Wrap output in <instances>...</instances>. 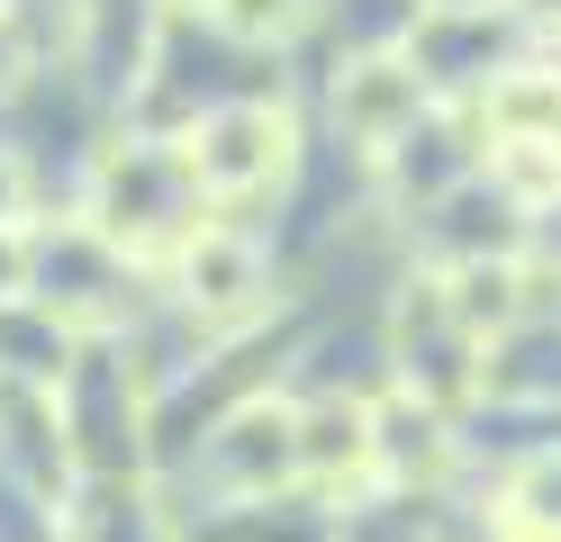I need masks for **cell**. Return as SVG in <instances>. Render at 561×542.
Here are the masks:
<instances>
[{"instance_id":"6","label":"cell","mask_w":561,"mask_h":542,"mask_svg":"<svg viewBox=\"0 0 561 542\" xmlns=\"http://www.w3.org/2000/svg\"><path fill=\"white\" fill-rule=\"evenodd\" d=\"M480 353H489V335H471V316L453 308V280L416 272L399 289V380L416 397H435V407H462L480 389V371H462V361H480Z\"/></svg>"},{"instance_id":"9","label":"cell","mask_w":561,"mask_h":542,"mask_svg":"<svg viewBox=\"0 0 561 542\" xmlns=\"http://www.w3.org/2000/svg\"><path fill=\"white\" fill-rule=\"evenodd\" d=\"M199 19L244 55H290L318 27V0H199Z\"/></svg>"},{"instance_id":"10","label":"cell","mask_w":561,"mask_h":542,"mask_svg":"<svg viewBox=\"0 0 561 542\" xmlns=\"http://www.w3.org/2000/svg\"><path fill=\"white\" fill-rule=\"evenodd\" d=\"M27 272H37L27 263V227H0V308L27 299Z\"/></svg>"},{"instance_id":"11","label":"cell","mask_w":561,"mask_h":542,"mask_svg":"<svg viewBox=\"0 0 561 542\" xmlns=\"http://www.w3.org/2000/svg\"><path fill=\"white\" fill-rule=\"evenodd\" d=\"M0 227H27V163L0 145Z\"/></svg>"},{"instance_id":"2","label":"cell","mask_w":561,"mask_h":542,"mask_svg":"<svg viewBox=\"0 0 561 542\" xmlns=\"http://www.w3.org/2000/svg\"><path fill=\"white\" fill-rule=\"evenodd\" d=\"M182 154L199 172V191L218 217H236L244 199H263L290 181L299 163V118L280 100H218V108H199V118L182 127Z\"/></svg>"},{"instance_id":"1","label":"cell","mask_w":561,"mask_h":542,"mask_svg":"<svg viewBox=\"0 0 561 542\" xmlns=\"http://www.w3.org/2000/svg\"><path fill=\"white\" fill-rule=\"evenodd\" d=\"M73 217H91L127 263H163L172 272V253H182L218 208H208L199 172L182 154V136H118V145H100V154H91Z\"/></svg>"},{"instance_id":"12","label":"cell","mask_w":561,"mask_h":542,"mask_svg":"<svg viewBox=\"0 0 561 542\" xmlns=\"http://www.w3.org/2000/svg\"><path fill=\"white\" fill-rule=\"evenodd\" d=\"M19 64H27V55H19V27H10V10H0V100L19 91Z\"/></svg>"},{"instance_id":"5","label":"cell","mask_w":561,"mask_h":542,"mask_svg":"<svg viewBox=\"0 0 561 542\" xmlns=\"http://www.w3.org/2000/svg\"><path fill=\"white\" fill-rule=\"evenodd\" d=\"M208 488H218L227 506H272L280 488H299V397H244V407H227L218 425H208Z\"/></svg>"},{"instance_id":"14","label":"cell","mask_w":561,"mask_h":542,"mask_svg":"<svg viewBox=\"0 0 561 542\" xmlns=\"http://www.w3.org/2000/svg\"><path fill=\"white\" fill-rule=\"evenodd\" d=\"M163 10H199V0H163Z\"/></svg>"},{"instance_id":"3","label":"cell","mask_w":561,"mask_h":542,"mask_svg":"<svg viewBox=\"0 0 561 542\" xmlns=\"http://www.w3.org/2000/svg\"><path fill=\"white\" fill-rule=\"evenodd\" d=\"M327 108H335V136L380 163L399 136H416L435 118V72L416 64L408 36H390V46H354L335 64V82H327Z\"/></svg>"},{"instance_id":"8","label":"cell","mask_w":561,"mask_h":542,"mask_svg":"<svg viewBox=\"0 0 561 542\" xmlns=\"http://www.w3.org/2000/svg\"><path fill=\"white\" fill-rule=\"evenodd\" d=\"M371 452H380V488H435L453 470V407L416 397L408 380H390L371 397Z\"/></svg>"},{"instance_id":"4","label":"cell","mask_w":561,"mask_h":542,"mask_svg":"<svg viewBox=\"0 0 561 542\" xmlns=\"http://www.w3.org/2000/svg\"><path fill=\"white\" fill-rule=\"evenodd\" d=\"M172 308H182L208 344L244 335L272 308V253L236 227V217H208V227L172 253Z\"/></svg>"},{"instance_id":"13","label":"cell","mask_w":561,"mask_h":542,"mask_svg":"<svg viewBox=\"0 0 561 542\" xmlns=\"http://www.w3.org/2000/svg\"><path fill=\"white\" fill-rule=\"evenodd\" d=\"M507 10H525V19H543V27H561V0H507Z\"/></svg>"},{"instance_id":"7","label":"cell","mask_w":561,"mask_h":542,"mask_svg":"<svg viewBox=\"0 0 561 542\" xmlns=\"http://www.w3.org/2000/svg\"><path fill=\"white\" fill-rule=\"evenodd\" d=\"M299 488L318 497H371L380 488V452H371V397H299Z\"/></svg>"}]
</instances>
